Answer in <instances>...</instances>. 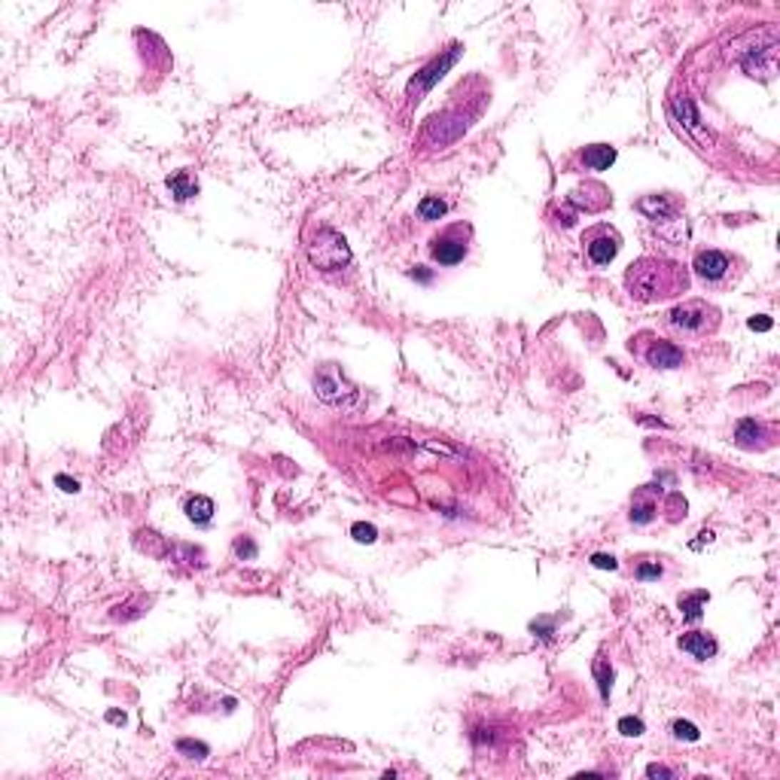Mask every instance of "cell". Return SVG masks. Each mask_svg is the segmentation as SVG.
I'll use <instances>...</instances> for the list:
<instances>
[{
    "instance_id": "obj_1",
    "label": "cell",
    "mask_w": 780,
    "mask_h": 780,
    "mask_svg": "<svg viewBox=\"0 0 780 780\" xmlns=\"http://www.w3.org/2000/svg\"><path fill=\"white\" fill-rule=\"evenodd\" d=\"M692 287L689 268L677 259L668 256H640L625 268V290L634 302L655 305V302H668L680 299L683 293Z\"/></svg>"
},
{
    "instance_id": "obj_2",
    "label": "cell",
    "mask_w": 780,
    "mask_h": 780,
    "mask_svg": "<svg viewBox=\"0 0 780 780\" xmlns=\"http://www.w3.org/2000/svg\"><path fill=\"white\" fill-rule=\"evenodd\" d=\"M722 314L704 299H683L668 311V326L683 338H707L719 330Z\"/></svg>"
},
{
    "instance_id": "obj_3",
    "label": "cell",
    "mask_w": 780,
    "mask_h": 780,
    "mask_svg": "<svg viewBox=\"0 0 780 780\" xmlns=\"http://www.w3.org/2000/svg\"><path fill=\"white\" fill-rule=\"evenodd\" d=\"M692 268H695L698 280L707 290H729L731 284H738V278L744 275L741 259L722 253V250H716V247L698 250L695 259H692Z\"/></svg>"
},
{
    "instance_id": "obj_4",
    "label": "cell",
    "mask_w": 780,
    "mask_h": 780,
    "mask_svg": "<svg viewBox=\"0 0 780 780\" xmlns=\"http://www.w3.org/2000/svg\"><path fill=\"white\" fill-rule=\"evenodd\" d=\"M628 350L652 369H680L686 363L683 348H677L674 342H668V338L655 335L649 330H643V333H637L634 338H631Z\"/></svg>"
},
{
    "instance_id": "obj_5",
    "label": "cell",
    "mask_w": 780,
    "mask_h": 780,
    "mask_svg": "<svg viewBox=\"0 0 780 780\" xmlns=\"http://www.w3.org/2000/svg\"><path fill=\"white\" fill-rule=\"evenodd\" d=\"M472 241V226L470 223H451L439 235L430 238V256L439 265H457L463 263V256L470 253Z\"/></svg>"
},
{
    "instance_id": "obj_6",
    "label": "cell",
    "mask_w": 780,
    "mask_h": 780,
    "mask_svg": "<svg viewBox=\"0 0 780 780\" xmlns=\"http://www.w3.org/2000/svg\"><path fill=\"white\" fill-rule=\"evenodd\" d=\"M308 259L320 271H338L350 263V247L335 229H320L308 244Z\"/></svg>"
},
{
    "instance_id": "obj_7",
    "label": "cell",
    "mask_w": 780,
    "mask_h": 780,
    "mask_svg": "<svg viewBox=\"0 0 780 780\" xmlns=\"http://www.w3.org/2000/svg\"><path fill=\"white\" fill-rule=\"evenodd\" d=\"M579 241H582V250H585V256H589V263L597 265V268L609 265L622 250V235H619L616 226H609V223L589 226Z\"/></svg>"
},
{
    "instance_id": "obj_8",
    "label": "cell",
    "mask_w": 780,
    "mask_h": 780,
    "mask_svg": "<svg viewBox=\"0 0 780 780\" xmlns=\"http://www.w3.org/2000/svg\"><path fill=\"white\" fill-rule=\"evenodd\" d=\"M634 208L643 213L647 220H652L655 226H668V223H683L680 220V198L671 196V192H652V196H643L634 201ZM686 226V223H683Z\"/></svg>"
},
{
    "instance_id": "obj_9",
    "label": "cell",
    "mask_w": 780,
    "mask_h": 780,
    "mask_svg": "<svg viewBox=\"0 0 780 780\" xmlns=\"http://www.w3.org/2000/svg\"><path fill=\"white\" fill-rule=\"evenodd\" d=\"M570 205L576 211H585V213H604L607 208H613V192H609V186L601 183V180H585V183L573 186Z\"/></svg>"
},
{
    "instance_id": "obj_10",
    "label": "cell",
    "mask_w": 780,
    "mask_h": 780,
    "mask_svg": "<svg viewBox=\"0 0 780 780\" xmlns=\"http://www.w3.org/2000/svg\"><path fill=\"white\" fill-rule=\"evenodd\" d=\"M616 162V146L609 143H592V146H582L576 150L570 159H567V168H576L579 165L582 171H607L609 165Z\"/></svg>"
},
{
    "instance_id": "obj_11",
    "label": "cell",
    "mask_w": 780,
    "mask_h": 780,
    "mask_svg": "<svg viewBox=\"0 0 780 780\" xmlns=\"http://www.w3.org/2000/svg\"><path fill=\"white\" fill-rule=\"evenodd\" d=\"M314 390L323 402H342L345 397H354V390L345 384V378L338 375L333 366H323L318 375H314Z\"/></svg>"
},
{
    "instance_id": "obj_12",
    "label": "cell",
    "mask_w": 780,
    "mask_h": 780,
    "mask_svg": "<svg viewBox=\"0 0 780 780\" xmlns=\"http://www.w3.org/2000/svg\"><path fill=\"white\" fill-rule=\"evenodd\" d=\"M680 649L689 652L698 662H707V659H714L716 655V640H714L710 631H686V634L680 637Z\"/></svg>"
},
{
    "instance_id": "obj_13",
    "label": "cell",
    "mask_w": 780,
    "mask_h": 780,
    "mask_svg": "<svg viewBox=\"0 0 780 780\" xmlns=\"http://www.w3.org/2000/svg\"><path fill=\"white\" fill-rule=\"evenodd\" d=\"M168 189H171V196L177 201H186V198H192L198 192V183H196V177H192L189 171H177L174 177H168Z\"/></svg>"
},
{
    "instance_id": "obj_14",
    "label": "cell",
    "mask_w": 780,
    "mask_h": 780,
    "mask_svg": "<svg viewBox=\"0 0 780 780\" xmlns=\"http://www.w3.org/2000/svg\"><path fill=\"white\" fill-rule=\"evenodd\" d=\"M655 512H659V503L649 500L647 488H643L634 497V503H631V522H634V525H647V522H652V518H655Z\"/></svg>"
},
{
    "instance_id": "obj_15",
    "label": "cell",
    "mask_w": 780,
    "mask_h": 780,
    "mask_svg": "<svg viewBox=\"0 0 780 780\" xmlns=\"http://www.w3.org/2000/svg\"><path fill=\"white\" fill-rule=\"evenodd\" d=\"M186 515H189V522L205 525V522H211V515H213V503L208 500V497H189V500H186Z\"/></svg>"
},
{
    "instance_id": "obj_16",
    "label": "cell",
    "mask_w": 780,
    "mask_h": 780,
    "mask_svg": "<svg viewBox=\"0 0 780 780\" xmlns=\"http://www.w3.org/2000/svg\"><path fill=\"white\" fill-rule=\"evenodd\" d=\"M445 211H448V205L439 196H424L421 205H417V217L421 220H439V217H445Z\"/></svg>"
},
{
    "instance_id": "obj_17",
    "label": "cell",
    "mask_w": 780,
    "mask_h": 780,
    "mask_svg": "<svg viewBox=\"0 0 780 780\" xmlns=\"http://www.w3.org/2000/svg\"><path fill=\"white\" fill-rule=\"evenodd\" d=\"M707 601H710V594H707V592L683 594V597H680V609H683V616H686V619H698V616H701V607H704Z\"/></svg>"
},
{
    "instance_id": "obj_18",
    "label": "cell",
    "mask_w": 780,
    "mask_h": 780,
    "mask_svg": "<svg viewBox=\"0 0 780 780\" xmlns=\"http://www.w3.org/2000/svg\"><path fill=\"white\" fill-rule=\"evenodd\" d=\"M762 433H765L762 424H756V421H741V424H738V433H734V439H738L741 448H753V439H759Z\"/></svg>"
},
{
    "instance_id": "obj_19",
    "label": "cell",
    "mask_w": 780,
    "mask_h": 780,
    "mask_svg": "<svg viewBox=\"0 0 780 780\" xmlns=\"http://www.w3.org/2000/svg\"><path fill=\"white\" fill-rule=\"evenodd\" d=\"M619 731L628 734V738H640V734H643V722L634 719V716H622L619 719Z\"/></svg>"
},
{
    "instance_id": "obj_20",
    "label": "cell",
    "mask_w": 780,
    "mask_h": 780,
    "mask_svg": "<svg viewBox=\"0 0 780 780\" xmlns=\"http://www.w3.org/2000/svg\"><path fill=\"white\" fill-rule=\"evenodd\" d=\"M674 734H677V738H686V741H698V738H701L698 729L692 726V722H683V719L674 722Z\"/></svg>"
},
{
    "instance_id": "obj_21",
    "label": "cell",
    "mask_w": 780,
    "mask_h": 780,
    "mask_svg": "<svg viewBox=\"0 0 780 780\" xmlns=\"http://www.w3.org/2000/svg\"><path fill=\"white\" fill-rule=\"evenodd\" d=\"M594 674H597V680H601V692L609 695V686H613V671H607V664L597 662L594 664Z\"/></svg>"
},
{
    "instance_id": "obj_22",
    "label": "cell",
    "mask_w": 780,
    "mask_h": 780,
    "mask_svg": "<svg viewBox=\"0 0 780 780\" xmlns=\"http://www.w3.org/2000/svg\"><path fill=\"white\" fill-rule=\"evenodd\" d=\"M634 576H637V579H659V576H662V564L655 561V564H647V567H637Z\"/></svg>"
},
{
    "instance_id": "obj_23",
    "label": "cell",
    "mask_w": 780,
    "mask_h": 780,
    "mask_svg": "<svg viewBox=\"0 0 780 780\" xmlns=\"http://www.w3.org/2000/svg\"><path fill=\"white\" fill-rule=\"evenodd\" d=\"M354 537L360 542H372V540H375V527H372V525H354Z\"/></svg>"
},
{
    "instance_id": "obj_24",
    "label": "cell",
    "mask_w": 780,
    "mask_h": 780,
    "mask_svg": "<svg viewBox=\"0 0 780 780\" xmlns=\"http://www.w3.org/2000/svg\"><path fill=\"white\" fill-rule=\"evenodd\" d=\"M592 564L594 567H601V570H616L619 567L613 555H592Z\"/></svg>"
},
{
    "instance_id": "obj_25",
    "label": "cell",
    "mask_w": 780,
    "mask_h": 780,
    "mask_svg": "<svg viewBox=\"0 0 780 780\" xmlns=\"http://www.w3.org/2000/svg\"><path fill=\"white\" fill-rule=\"evenodd\" d=\"M177 750H180V753H198V756H205V753H208L205 744H189V741H180V744H177Z\"/></svg>"
},
{
    "instance_id": "obj_26",
    "label": "cell",
    "mask_w": 780,
    "mask_h": 780,
    "mask_svg": "<svg viewBox=\"0 0 780 780\" xmlns=\"http://www.w3.org/2000/svg\"><path fill=\"white\" fill-rule=\"evenodd\" d=\"M647 774L649 777H674V771H671V768H664V765H649Z\"/></svg>"
},
{
    "instance_id": "obj_27",
    "label": "cell",
    "mask_w": 780,
    "mask_h": 780,
    "mask_svg": "<svg viewBox=\"0 0 780 780\" xmlns=\"http://www.w3.org/2000/svg\"><path fill=\"white\" fill-rule=\"evenodd\" d=\"M750 330H762L765 333V330H771V320H768V318H753L750 320Z\"/></svg>"
},
{
    "instance_id": "obj_28",
    "label": "cell",
    "mask_w": 780,
    "mask_h": 780,
    "mask_svg": "<svg viewBox=\"0 0 780 780\" xmlns=\"http://www.w3.org/2000/svg\"><path fill=\"white\" fill-rule=\"evenodd\" d=\"M59 485H64V491H76V482L64 479V476H59Z\"/></svg>"
}]
</instances>
